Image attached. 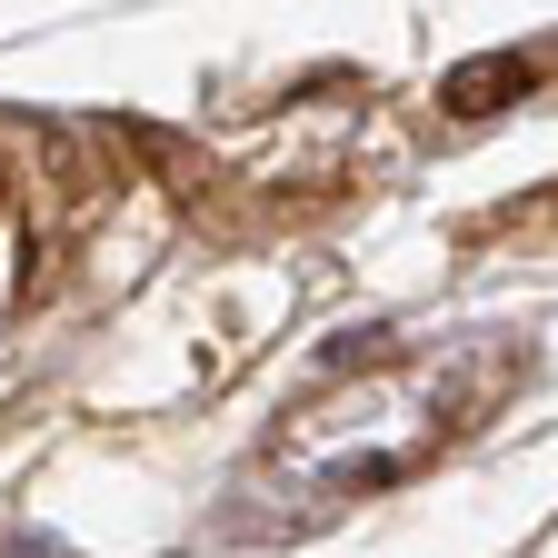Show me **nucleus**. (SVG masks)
<instances>
[{
  "mask_svg": "<svg viewBox=\"0 0 558 558\" xmlns=\"http://www.w3.org/2000/svg\"><path fill=\"white\" fill-rule=\"evenodd\" d=\"M509 90H529V60H469L449 81V110H499Z\"/></svg>",
  "mask_w": 558,
  "mask_h": 558,
  "instance_id": "nucleus-1",
  "label": "nucleus"
}]
</instances>
